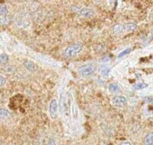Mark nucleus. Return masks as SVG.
I'll return each instance as SVG.
<instances>
[{"instance_id":"f257e3e1","label":"nucleus","mask_w":153,"mask_h":145,"mask_svg":"<svg viewBox=\"0 0 153 145\" xmlns=\"http://www.w3.org/2000/svg\"><path fill=\"white\" fill-rule=\"evenodd\" d=\"M82 49V45L80 43H75L73 45H70L69 47H67L65 50L63 55L66 57H74L76 54L80 53Z\"/></svg>"},{"instance_id":"f03ea898","label":"nucleus","mask_w":153,"mask_h":145,"mask_svg":"<svg viewBox=\"0 0 153 145\" xmlns=\"http://www.w3.org/2000/svg\"><path fill=\"white\" fill-rule=\"evenodd\" d=\"M96 70V66L94 64L92 63H89L86 65H83L82 66H80L78 68V72L82 76H89L91 74H92Z\"/></svg>"},{"instance_id":"7ed1b4c3","label":"nucleus","mask_w":153,"mask_h":145,"mask_svg":"<svg viewBox=\"0 0 153 145\" xmlns=\"http://www.w3.org/2000/svg\"><path fill=\"white\" fill-rule=\"evenodd\" d=\"M57 109H58V103L56 100H52L49 104V114L50 117L55 119L57 117Z\"/></svg>"},{"instance_id":"20e7f679","label":"nucleus","mask_w":153,"mask_h":145,"mask_svg":"<svg viewBox=\"0 0 153 145\" xmlns=\"http://www.w3.org/2000/svg\"><path fill=\"white\" fill-rule=\"evenodd\" d=\"M78 13L82 16V17H86V18H89V17H92L95 13L94 11L91 9V8H89V7H83V8H80V10L78 11Z\"/></svg>"},{"instance_id":"39448f33","label":"nucleus","mask_w":153,"mask_h":145,"mask_svg":"<svg viewBox=\"0 0 153 145\" xmlns=\"http://www.w3.org/2000/svg\"><path fill=\"white\" fill-rule=\"evenodd\" d=\"M112 102L118 107H123L126 105L127 103V99L125 96H115L112 100Z\"/></svg>"},{"instance_id":"423d86ee","label":"nucleus","mask_w":153,"mask_h":145,"mask_svg":"<svg viewBox=\"0 0 153 145\" xmlns=\"http://www.w3.org/2000/svg\"><path fill=\"white\" fill-rule=\"evenodd\" d=\"M125 27V30L126 31H129V32H132L134 30H135L137 29V24L134 22H127L124 25Z\"/></svg>"},{"instance_id":"0eeeda50","label":"nucleus","mask_w":153,"mask_h":145,"mask_svg":"<svg viewBox=\"0 0 153 145\" xmlns=\"http://www.w3.org/2000/svg\"><path fill=\"white\" fill-rule=\"evenodd\" d=\"M113 31H114L115 34H122V33H124L126 30H125L124 25H122V24H116V25H114V27H113Z\"/></svg>"},{"instance_id":"6e6552de","label":"nucleus","mask_w":153,"mask_h":145,"mask_svg":"<svg viewBox=\"0 0 153 145\" xmlns=\"http://www.w3.org/2000/svg\"><path fill=\"white\" fill-rule=\"evenodd\" d=\"M24 66L26 67V69H28L29 71H36L37 69V65L35 63H33L32 61H25L24 62Z\"/></svg>"},{"instance_id":"1a4fd4ad","label":"nucleus","mask_w":153,"mask_h":145,"mask_svg":"<svg viewBox=\"0 0 153 145\" xmlns=\"http://www.w3.org/2000/svg\"><path fill=\"white\" fill-rule=\"evenodd\" d=\"M9 117H10V113L8 110H6L4 109H0V121L7 119Z\"/></svg>"},{"instance_id":"9d476101","label":"nucleus","mask_w":153,"mask_h":145,"mask_svg":"<svg viewBox=\"0 0 153 145\" xmlns=\"http://www.w3.org/2000/svg\"><path fill=\"white\" fill-rule=\"evenodd\" d=\"M144 144L145 145H153V133H150L149 135H147L144 140Z\"/></svg>"},{"instance_id":"9b49d317","label":"nucleus","mask_w":153,"mask_h":145,"mask_svg":"<svg viewBox=\"0 0 153 145\" xmlns=\"http://www.w3.org/2000/svg\"><path fill=\"white\" fill-rule=\"evenodd\" d=\"M100 73H101V74L103 76L107 77L109 74V73H110V68L108 67V66H106V65H102L100 67Z\"/></svg>"},{"instance_id":"f8f14e48","label":"nucleus","mask_w":153,"mask_h":145,"mask_svg":"<svg viewBox=\"0 0 153 145\" xmlns=\"http://www.w3.org/2000/svg\"><path fill=\"white\" fill-rule=\"evenodd\" d=\"M148 87V83H138L136 84H134L133 86V89L134 90H142V89H145Z\"/></svg>"},{"instance_id":"ddd939ff","label":"nucleus","mask_w":153,"mask_h":145,"mask_svg":"<svg viewBox=\"0 0 153 145\" xmlns=\"http://www.w3.org/2000/svg\"><path fill=\"white\" fill-rule=\"evenodd\" d=\"M108 90H109L111 92H117V91H119V86H118L117 83H110V84H109Z\"/></svg>"},{"instance_id":"4468645a","label":"nucleus","mask_w":153,"mask_h":145,"mask_svg":"<svg viewBox=\"0 0 153 145\" xmlns=\"http://www.w3.org/2000/svg\"><path fill=\"white\" fill-rule=\"evenodd\" d=\"M7 13H8V9H7L6 5H4V4L0 5V15L1 16H7Z\"/></svg>"},{"instance_id":"2eb2a0df","label":"nucleus","mask_w":153,"mask_h":145,"mask_svg":"<svg viewBox=\"0 0 153 145\" xmlns=\"http://www.w3.org/2000/svg\"><path fill=\"white\" fill-rule=\"evenodd\" d=\"M9 60V57L8 55L6 54H1L0 55V64L4 65V64H6Z\"/></svg>"},{"instance_id":"dca6fc26","label":"nucleus","mask_w":153,"mask_h":145,"mask_svg":"<svg viewBox=\"0 0 153 145\" xmlns=\"http://www.w3.org/2000/svg\"><path fill=\"white\" fill-rule=\"evenodd\" d=\"M10 22V19L8 16H1L0 17V24L2 25H6Z\"/></svg>"},{"instance_id":"f3484780","label":"nucleus","mask_w":153,"mask_h":145,"mask_svg":"<svg viewBox=\"0 0 153 145\" xmlns=\"http://www.w3.org/2000/svg\"><path fill=\"white\" fill-rule=\"evenodd\" d=\"M131 51H132V48H126V49L123 50V51H122L121 53H119V55L117 56V57H118V58H121V57H123L124 56H126V55L129 54V53H130Z\"/></svg>"},{"instance_id":"a211bd4d","label":"nucleus","mask_w":153,"mask_h":145,"mask_svg":"<svg viewBox=\"0 0 153 145\" xmlns=\"http://www.w3.org/2000/svg\"><path fill=\"white\" fill-rule=\"evenodd\" d=\"M144 101L148 103H153V97H144Z\"/></svg>"},{"instance_id":"6ab92c4d","label":"nucleus","mask_w":153,"mask_h":145,"mask_svg":"<svg viewBox=\"0 0 153 145\" xmlns=\"http://www.w3.org/2000/svg\"><path fill=\"white\" fill-rule=\"evenodd\" d=\"M5 82H6V80H5V78L4 77V76H2L1 74H0V87L1 86H3L4 83H5Z\"/></svg>"},{"instance_id":"aec40b11","label":"nucleus","mask_w":153,"mask_h":145,"mask_svg":"<svg viewBox=\"0 0 153 145\" xmlns=\"http://www.w3.org/2000/svg\"><path fill=\"white\" fill-rule=\"evenodd\" d=\"M48 145H56V142L54 139H49L48 143Z\"/></svg>"},{"instance_id":"412c9836","label":"nucleus","mask_w":153,"mask_h":145,"mask_svg":"<svg viewBox=\"0 0 153 145\" xmlns=\"http://www.w3.org/2000/svg\"><path fill=\"white\" fill-rule=\"evenodd\" d=\"M121 145H132L129 142H124V143H122Z\"/></svg>"}]
</instances>
